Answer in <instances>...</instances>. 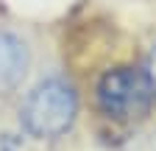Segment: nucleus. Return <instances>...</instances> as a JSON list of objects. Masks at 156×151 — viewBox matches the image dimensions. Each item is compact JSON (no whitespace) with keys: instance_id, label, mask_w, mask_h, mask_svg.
Returning <instances> with one entry per match:
<instances>
[{"instance_id":"nucleus-1","label":"nucleus","mask_w":156,"mask_h":151,"mask_svg":"<svg viewBox=\"0 0 156 151\" xmlns=\"http://www.w3.org/2000/svg\"><path fill=\"white\" fill-rule=\"evenodd\" d=\"M75 115H78V95L73 84L62 76H48L25 95L23 109H20V123L31 137L53 140L70 131Z\"/></svg>"},{"instance_id":"nucleus-2","label":"nucleus","mask_w":156,"mask_h":151,"mask_svg":"<svg viewBox=\"0 0 156 151\" xmlns=\"http://www.w3.org/2000/svg\"><path fill=\"white\" fill-rule=\"evenodd\" d=\"M153 87L148 73L134 70V67H114L98 81L95 98L98 109L112 120H134L142 118L151 109L153 101Z\"/></svg>"},{"instance_id":"nucleus-4","label":"nucleus","mask_w":156,"mask_h":151,"mask_svg":"<svg viewBox=\"0 0 156 151\" xmlns=\"http://www.w3.org/2000/svg\"><path fill=\"white\" fill-rule=\"evenodd\" d=\"M148 79H151V87H153V92H156V48L151 50V56H148Z\"/></svg>"},{"instance_id":"nucleus-3","label":"nucleus","mask_w":156,"mask_h":151,"mask_svg":"<svg viewBox=\"0 0 156 151\" xmlns=\"http://www.w3.org/2000/svg\"><path fill=\"white\" fill-rule=\"evenodd\" d=\"M31 64L28 45L9 28H0V95H9L23 84Z\"/></svg>"}]
</instances>
